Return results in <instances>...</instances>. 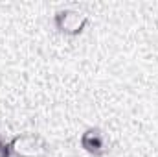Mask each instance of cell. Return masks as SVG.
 Segmentation results:
<instances>
[{
  "instance_id": "1",
  "label": "cell",
  "mask_w": 158,
  "mask_h": 157,
  "mask_svg": "<svg viewBox=\"0 0 158 157\" xmlns=\"http://www.w3.org/2000/svg\"><path fill=\"white\" fill-rule=\"evenodd\" d=\"M53 28L64 37H79L90 24V13L79 6H64L53 13Z\"/></svg>"
},
{
  "instance_id": "5",
  "label": "cell",
  "mask_w": 158,
  "mask_h": 157,
  "mask_svg": "<svg viewBox=\"0 0 158 157\" xmlns=\"http://www.w3.org/2000/svg\"><path fill=\"white\" fill-rule=\"evenodd\" d=\"M156 26H158V17H156Z\"/></svg>"
},
{
  "instance_id": "4",
  "label": "cell",
  "mask_w": 158,
  "mask_h": 157,
  "mask_svg": "<svg viewBox=\"0 0 158 157\" xmlns=\"http://www.w3.org/2000/svg\"><path fill=\"white\" fill-rule=\"evenodd\" d=\"M0 157H11V152H9V141H6L2 135H0Z\"/></svg>"
},
{
  "instance_id": "2",
  "label": "cell",
  "mask_w": 158,
  "mask_h": 157,
  "mask_svg": "<svg viewBox=\"0 0 158 157\" xmlns=\"http://www.w3.org/2000/svg\"><path fill=\"white\" fill-rule=\"evenodd\" d=\"M11 157H48L50 142L35 131H22L9 139Z\"/></svg>"
},
{
  "instance_id": "3",
  "label": "cell",
  "mask_w": 158,
  "mask_h": 157,
  "mask_svg": "<svg viewBox=\"0 0 158 157\" xmlns=\"http://www.w3.org/2000/svg\"><path fill=\"white\" fill-rule=\"evenodd\" d=\"M79 146L90 157H105L109 154V137L99 126H88L79 135Z\"/></svg>"
}]
</instances>
